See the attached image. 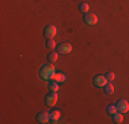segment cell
Here are the masks:
<instances>
[{
    "label": "cell",
    "instance_id": "cell-1",
    "mask_svg": "<svg viewBox=\"0 0 129 124\" xmlns=\"http://www.w3.org/2000/svg\"><path fill=\"white\" fill-rule=\"evenodd\" d=\"M40 77H41L43 80H52V77L55 76V73H56V70H55V66L51 64H47V65H43L41 69H40Z\"/></svg>",
    "mask_w": 129,
    "mask_h": 124
},
{
    "label": "cell",
    "instance_id": "cell-2",
    "mask_svg": "<svg viewBox=\"0 0 129 124\" xmlns=\"http://www.w3.org/2000/svg\"><path fill=\"white\" fill-rule=\"evenodd\" d=\"M56 33H58V29H56V26L52 25V24L48 25L44 29V36L47 37V39H54V37L56 36Z\"/></svg>",
    "mask_w": 129,
    "mask_h": 124
},
{
    "label": "cell",
    "instance_id": "cell-3",
    "mask_svg": "<svg viewBox=\"0 0 129 124\" xmlns=\"http://www.w3.org/2000/svg\"><path fill=\"white\" fill-rule=\"evenodd\" d=\"M58 102V92H50V94L47 95V98H45V104L48 105V106H55Z\"/></svg>",
    "mask_w": 129,
    "mask_h": 124
},
{
    "label": "cell",
    "instance_id": "cell-4",
    "mask_svg": "<svg viewBox=\"0 0 129 124\" xmlns=\"http://www.w3.org/2000/svg\"><path fill=\"white\" fill-rule=\"evenodd\" d=\"M84 22L87 25H96L98 24V17L95 14H92V12H87V14H84Z\"/></svg>",
    "mask_w": 129,
    "mask_h": 124
},
{
    "label": "cell",
    "instance_id": "cell-5",
    "mask_svg": "<svg viewBox=\"0 0 129 124\" xmlns=\"http://www.w3.org/2000/svg\"><path fill=\"white\" fill-rule=\"evenodd\" d=\"M117 110L121 112V113L129 112V102L125 101V99H119V101L117 102Z\"/></svg>",
    "mask_w": 129,
    "mask_h": 124
},
{
    "label": "cell",
    "instance_id": "cell-6",
    "mask_svg": "<svg viewBox=\"0 0 129 124\" xmlns=\"http://www.w3.org/2000/svg\"><path fill=\"white\" fill-rule=\"evenodd\" d=\"M37 121L41 123V124H45V123H50L51 119H50V113L48 112H40L37 114Z\"/></svg>",
    "mask_w": 129,
    "mask_h": 124
},
{
    "label": "cell",
    "instance_id": "cell-7",
    "mask_svg": "<svg viewBox=\"0 0 129 124\" xmlns=\"http://www.w3.org/2000/svg\"><path fill=\"white\" fill-rule=\"evenodd\" d=\"M107 83V79L106 76H102V74H98V76L93 77V84L98 86V87H104Z\"/></svg>",
    "mask_w": 129,
    "mask_h": 124
},
{
    "label": "cell",
    "instance_id": "cell-8",
    "mask_svg": "<svg viewBox=\"0 0 129 124\" xmlns=\"http://www.w3.org/2000/svg\"><path fill=\"white\" fill-rule=\"evenodd\" d=\"M58 52H59V54H69V52H72V44H70V43L59 44L58 46Z\"/></svg>",
    "mask_w": 129,
    "mask_h": 124
},
{
    "label": "cell",
    "instance_id": "cell-9",
    "mask_svg": "<svg viewBox=\"0 0 129 124\" xmlns=\"http://www.w3.org/2000/svg\"><path fill=\"white\" fill-rule=\"evenodd\" d=\"M113 121L117 123V124H121L124 121V113H121V112H117V113L113 114Z\"/></svg>",
    "mask_w": 129,
    "mask_h": 124
},
{
    "label": "cell",
    "instance_id": "cell-10",
    "mask_svg": "<svg viewBox=\"0 0 129 124\" xmlns=\"http://www.w3.org/2000/svg\"><path fill=\"white\" fill-rule=\"evenodd\" d=\"M59 117H60V112H58V110H52L50 113V119L52 123H58L59 121Z\"/></svg>",
    "mask_w": 129,
    "mask_h": 124
},
{
    "label": "cell",
    "instance_id": "cell-11",
    "mask_svg": "<svg viewBox=\"0 0 129 124\" xmlns=\"http://www.w3.org/2000/svg\"><path fill=\"white\" fill-rule=\"evenodd\" d=\"M52 80H55V81H58V83H64L66 81V74L64 73H55V76L52 77Z\"/></svg>",
    "mask_w": 129,
    "mask_h": 124
},
{
    "label": "cell",
    "instance_id": "cell-12",
    "mask_svg": "<svg viewBox=\"0 0 129 124\" xmlns=\"http://www.w3.org/2000/svg\"><path fill=\"white\" fill-rule=\"evenodd\" d=\"M104 92H106V94H113V92H114V86L111 84V81L106 83V86H104Z\"/></svg>",
    "mask_w": 129,
    "mask_h": 124
},
{
    "label": "cell",
    "instance_id": "cell-13",
    "mask_svg": "<svg viewBox=\"0 0 129 124\" xmlns=\"http://www.w3.org/2000/svg\"><path fill=\"white\" fill-rule=\"evenodd\" d=\"M50 90L52 92H58V90H59V83L55 81V80H52V81L50 83Z\"/></svg>",
    "mask_w": 129,
    "mask_h": 124
},
{
    "label": "cell",
    "instance_id": "cell-14",
    "mask_svg": "<svg viewBox=\"0 0 129 124\" xmlns=\"http://www.w3.org/2000/svg\"><path fill=\"white\" fill-rule=\"evenodd\" d=\"M80 11L84 12V14L89 12V4H88V3H81V4H80Z\"/></svg>",
    "mask_w": 129,
    "mask_h": 124
},
{
    "label": "cell",
    "instance_id": "cell-15",
    "mask_svg": "<svg viewBox=\"0 0 129 124\" xmlns=\"http://www.w3.org/2000/svg\"><path fill=\"white\" fill-rule=\"evenodd\" d=\"M106 110H107V113L111 114V116H113L114 113H117V112H118V110H117V105H109V106L106 108Z\"/></svg>",
    "mask_w": 129,
    "mask_h": 124
},
{
    "label": "cell",
    "instance_id": "cell-16",
    "mask_svg": "<svg viewBox=\"0 0 129 124\" xmlns=\"http://www.w3.org/2000/svg\"><path fill=\"white\" fill-rule=\"evenodd\" d=\"M48 61L50 62H52V64H54V62H56L58 61V54L56 52H50V54H48Z\"/></svg>",
    "mask_w": 129,
    "mask_h": 124
},
{
    "label": "cell",
    "instance_id": "cell-17",
    "mask_svg": "<svg viewBox=\"0 0 129 124\" xmlns=\"http://www.w3.org/2000/svg\"><path fill=\"white\" fill-rule=\"evenodd\" d=\"M47 47L50 48V50H54L55 47H56V43H55V40H54V39H48V42H47Z\"/></svg>",
    "mask_w": 129,
    "mask_h": 124
},
{
    "label": "cell",
    "instance_id": "cell-18",
    "mask_svg": "<svg viewBox=\"0 0 129 124\" xmlns=\"http://www.w3.org/2000/svg\"><path fill=\"white\" fill-rule=\"evenodd\" d=\"M106 79H107V81H113V80L115 79V74L113 73V72H107V74H106Z\"/></svg>",
    "mask_w": 129,
    "mask_h": 124
}]
</instances>
